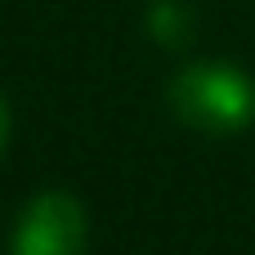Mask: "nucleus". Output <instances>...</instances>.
<instances>
[{
	"mask_svg": "<svg viewBox=\"0 0 255 255\" xmlns=\"http://www.w3.org/2000/svg\"><path fill=\"white\" fill-rule=\"evenodd\" d=\"M170 112L197 134H242L255 121V76L229 58H197L166 81Z\"/></svg>",
	"mask_w": 255,
	"mask_h": 255,
	"instance_id": "1",
	"label": "nucleus"
},
{
	"mask_svg": "<svg viewBox=\"0 0 255 255\" xmlns=\"http://www.w3.org/2000/svg\"><path fill=\"white\" fill-rule=\"evenodd\" d=\"M90 247V220L81 197L67 188H45L22 202L13 233H9V255H85Z\"/></svg>",
	"mask_w": 255,
	"mask_h": 255,
	"instance_id": "2",
	"label": "nucleus"
},
{
	"mask_svg": "<svg viewBox=\"0 0 255 255\" xmlns=\"http://www.w3.org/2000/svg\"><path fill=\"white\" fill-rule=\"evenodd\" d=\"M148 27L161 45H184L193 36V9H184L179 0H157L148 9Z\"/></svg>",
	"mask_w": 255,
	"mask_h": 255,
	"instance_id": "3",
	"label": "nucleus"
},
{
	"mask_svg": "<svg viewBox=\"0 0 255 255\" xmlns=\"http://www.w3.org/2000/svg\"><path fill=\"white\" fill-rule=\"evenodd\" d=\"M9 103H4V94H0V157H4V148H9Z\"/></svg>",
	"mask_w": 255,
	"mask_h": 255,
	"instance_id": "4",
	"label": "nucleus"
}]
</instances>
